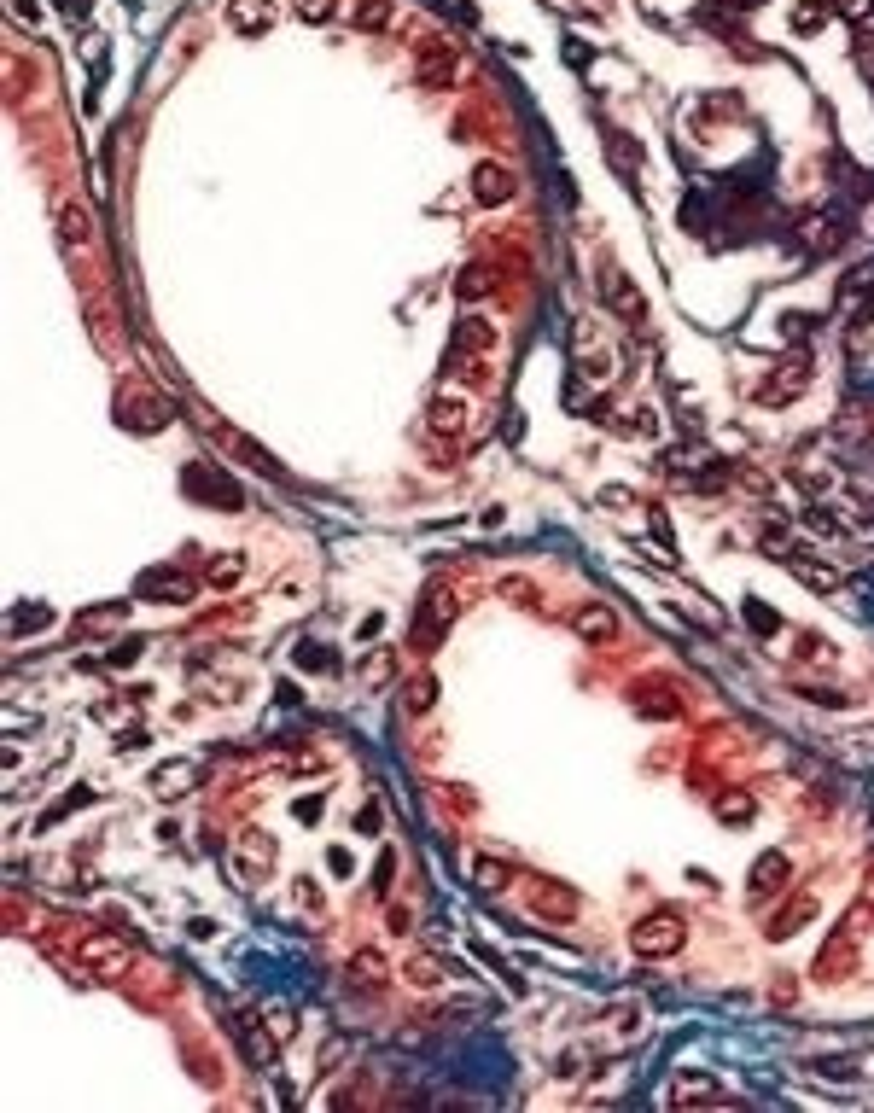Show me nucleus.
<instances>
[{
  "mask_svg": "<svg viewBox=\"0 0 874 1113\" xmlns=\"http://www.w3.org/2000/svg\"><path fill=\"white\" fill-rule=\"evenodd\" d=\"M688 945V921L676 910H653L636 921V933H630V950H636L641 962H665V956H676V950Z\"/></svg>",
  "mask_w": 874,
  "mask_h": 1113,
  "instance_id": "obj_1",
  "label": "nucleus"
},
{
  "mask_svg": "<svg viewBox=\"0 0 874 1113\" xmlns=\"http://www.w3.org/2000/svg\"><path fill=\"white\" fill-rule=\"evenodd\" d=\"M76 962L94 979H123L135 968V950L123 939H111V933H76Z\"/></svg>",
  "mask_w": 874,
  "mask_h": 1113,
  "instance_id": "obj_2",
  "label": "nucleus"
},
{
  "mask_svg": "<svg viewBox=\"0 0 874 1113\" xmlns=\"http://www.w3.org/2000/svg\"><path fill=\"white\" fill-rule=\"evenodd\" d=\"M449 624H455V595L443 589V583H432L426 595H420V618H414V647L426 653V647H437V641L449 636Z\"/></svg>",
  "mask_w": 874,
  "mask_h": 1113,
  "instance_id": "obj_3",
  "label": "nucleus"
},
{
  "mask_svg": "<svg viewBox=\"0 0 874 1113\" xmlns=\"http://www.w3.org/2000/svg\"><path fill=\"white\" fill-rule=\"evenodd\" d=\"M601 304L624 321V327H641L647 321V298L636 292V280L624 269H601Z\"/></svg>",
  "mask_w": 874,
  "mask_h": 1113,
  "instance_id": "obj_4",
  "label": "nucleus"
},
{
  "mask_svg": "<svg viewBox=\"0 0 874 1113\" xmlns=\"http://www.w3.org/2000/svg\"><path fill=\"white\" fill-rule=\"evenodd\" d=\"M181 490L199 496V502H216V507H239V484L222 473V467H210V461H193V467L181 473Z\"/></svg>",
  "mask_w": 874,
  "mask_h": 1113,
  "instance_id": "obj_5",
  "label": "nucleus"
},
{
  "mask_svg": "<svg viewBox=\"0 0 874 1113\" xmlns=\"http://www.w3.org/2000/svg\"><path fill=\"white\" fill-rule=\"evenodd\" d=\"M146 601H169V607H181V601H193L199 595V583L187 572H169V566H158V572H140V583H135Z\"/></svg>",
  "mask_w": 874,
  "mask_h": 1113,
  "instance_id": "obj_6",
  "label": "nucleus"
},
{
  "mask_svg": "<svg viewBox=\"0 0 874 1113\" xmlns=\"http://www.w3.org/2000/svg\"><path fill=\"white\" fill-rule=\"evenodd\" d=\"M805 385H810V356H787V362H775V379L758 385V397H764V403H787V397H799Z\"/></svg>",
  "mask_w": 874,
  "mask_h": 1113,
  "instance_id": "obj_7",
  "label": "nucleus"
},
{
  "mask_svg": "<svg viewBox=\"0 0 874 1113\" xmlns=\"http://www.w3.org/2000/svg\"><path fill=\"white\" fill-rule=\"evenodd\" d=\"M572 636L589 641V647H606V641H618V612L601 607V601H589V607L572 612Z\"/></svg>",
  "mask_w": 874,
  "mask_h": 1113,
  "instance_id": "obj_8",
  "label": "nucleus"
},
{
  "mask_svg": "<svg viewBox=\"0 0 874 1113\" xmlns=\"http://www.w3.org/2000/svg\"><path fill=\"white\" fill-rule=\"evenodd\" d=\"M472 199L484 204V210H496V204H507L513 199V169H502V164H484L472 169Z\"/></svg>",
  "mask_w": 874,
  "mask_h": 1113,
  "instance_id": "obj_9",
  "label": "nucleus"
},
{
  "mask_svg": "<svg viewBox=\"0 0 874 1113\" xmlns=\"http://www.w3.org/2000/svg\"><path fill=\"white\" fill-rule=\"evenodd\" d=\"M531 910H537L542 921H572V915H577V892H572V886H560V880H537Z\"/></svg>",
  "mask_w": 874,
  "mask_h": 1113,
  "instance_id": "obj_10",
  "label": "nucleus"
},
{
  "mask_svg": "<svg viewBox=\"0 0 874 1113\" xmlns=\"http://www.w3.org/2000/svg\"><path fill=\"white\" fill-rule=\"evenodd\" d=\"M187 787H199V764H193V758H169V764L152 770V793H158V799H181Z\"/></svg>",
  "mask_w": 874,
  "mask_h": 1113,
  "instance_id": "obj_11",
  "label": "nucleus"
},
{
  "mask_svg": "<svg viewBox=\"0 0 874 1113\" xmlns=\"http://www.w3.org/2000/svg\"><path fill=\"white\" fill-rule=\"evenodd\" d=\"M234 1026H239V1049L251 1055V1067H257V1073H274V1038H269L274 1026L263 1032V1020H251V1014H239Z\"/></svg>",
  "mask_w": 874,
  "mask_h": 1113,
  "instance_id": "obj_12",
  "label": "nucleus"
},
{
  "mask_svg": "<svg viewBox=\"0 0 874 1113\" xmlns=\"http://www.w3.org/2000/svg\"><path fill=\"white\" fill-rule=\"evenodd\" d=\"M787 572L799 577V583H810V589H816V595H834V589H840V583H845V577H840V572H834V566H822V560H816V554H810V548H799V554H793V560H787Z\"/></svg>",
  "mask_w": 874,
  "mask_h": 1113,
  "instance_id": "obj_13",
  "label": "nucleus"
},
{
  "mask_svg": "<svg viewBox=\"0 0 874 1113\" xmlns=\"http://www.w3.org/2000/svg\"><path fill=\"white\" fill-rule=\"evenodd\" d=\"M228 24L239 35H269L274 30V0H228Z\"/></svg>",
  "mask_w": 874,
  "mask_h": 1113,
  "instance_id": "obj_14",
  "label": "nucleus"
},
{
  "mask_svg": "<svg viewBox=\"0 0 874 1113\" xmlns=\"http://www.w3.org/2000/svg\"><path fill=\"white\" fill-rule=\"evenodd\" d=\"M123 426H129V432H164L169 408L158 403V397H123Z\"/></svg>",
  "mask_w": 874,
  "mask_h": 1113,
  "instance_id": "obj_15",
  "label": "nucleus"
},
{
  "mask_svg": "<svg viewBox=\"0 0 874 1113\" xmlns=\"http://www.w3.org/2000/svg\"><path fill=\"white\" fill-rule=\"evenodd\" d=\"M455 350H461V356H467V350H478V356L496 350V327H490L484 315H461V321H455Z\"/></svg>",
  "mask_w": 874,
  "mask_h": 1113,
  "instance_id": "obj_16",
  "label": "nucleus"
},
{
  "mask_svg": "<svg viewBox=\"0 0 874 1113\" xmlns=\"http://www.w3.org/2000/svg\"><path fill=\"white\" fill-rule=\"evenodd\" d=\"M432 432H437V438H461V432H467V403L443 391V397L432 403Z\"/></svg>",
  "mask_w": 874,
  "mask_h": 1113,
  "instance_id": "obj_17",
  "label": "nucleus"
},
{
  "mask_svg": "<svg viewBox=\"0 0 874 1113\" xmlns=\"http://www.w3.org/2000/svg\"><path fill=\"white\" fill-rule=\"evenodd\" d=\"M472 880H478V892H507V886H513V863H502V857H472Z\"/></svg>",
  "mask_w": 874,
  "mask_h": 1113,
  "instance_id": "obj_18",
  "label": "nucleus"
},
{
  "mask_svg": "<svg viewBox=\"0 0 874 1113\" xmlns=\"http://www.w3.org/2000/svg\"><path fill=\"white\" fill-rule=\"evenodd\" d=\"M59 228H65V251H82V245L94 239V216H88L82 204H65V210H59Z\"/></svg>",
  "mask_w": 874,
  "mask_h": 1113,
  "instance_id": "obj_19",
  "label": "nucleus"
},
{
  "mask_svg": "<svg viewBox=\"0 0 874 1113\" xmlns=\"http://www.w3.org/2000/svg\"><path fill=\"white\" fill-rule=\"evenodd\" d=\"M781 880H787V857H781V851L758 857V863H752V898H758V892H764V898L781 892Z\"/></svg>",
  "mask_w": 874,
  "mask_h": 1113,
  "instance_id": "obj_20",
  "label": "nucleus"
},
{
  "mask_svg": "<svg viewBox=\"0 0 874 1113\" xmlns=\"http://www.w3.org/2000/svg\"><path fill=\"white\" fill-rule=\"evenodd\" d=\"M420 70L432 76V82H449V70H455V53H449V41H420Z\"/></svg>",
  "mask_w": 874,
  "mask_h": 1113,
  "instance_id": "obj_21",
  "label": "nucleus"
},
{
  "mask_svg": "<svg viewBox=\"0 0 874 1113\" xmlns=\"http://www.w3.org/2000/svg\"><path fill=\"white\" fill-rule=\"evenodd\" d=\"M432 700H437V682H432V676H414V682L403 688V711H408V717L432 711Z\"/></svg>",
  "mask_w": 874,
  "mask_h": 1113,
  "instance_id": "obj_22",
  "label": "nucleus"
},
{
  "mask_svg": "<svg viewBox=\"0 0 874 1113\" xmlns=\"http://www.w3.org/2000/svg\"><path fill=\"white\" fill-rule=\"evenodd\" d=\"M671 1102H676V1108H688V1102H717V1084H711V1079H676L671 1084Z\"/></svg>",
  "mask_w": 874,
  "mask_h": 1113,
  "instance_id": "obj_23",
  "label": "nucleus"
},
{
  "mask_svg": "<svg viewBox=\"0 0 874 1113\" xmlns=\"http://www.w3.org/2000/svg\"><path fill=\"white\" fill-rule=\"evenodd\" d=\"M391 24V0H356V30H385Z\"/></svg>",
  "mask_w": 874,
  "mask_h": 1113,
  "instance_id": "obj_24",
  "label": "nucleus"
},
{
  "mask_svg": "<svg viewBox=\"0 0 874 1113\" xmlns=\"http://www.w3.org/2000/svg\"><path fill=\"white\" fill-rule=\"evenodd\" d=\"M490 286H496V280H490V269H484V263H472V269H461V286H455V292L472 304V298H484Z\"/></svg>",
  "mask_w": 874,
  "mask_h": 1113,
  "instance_id": "obj_25",
  "label": "nucleus"
},
{
  "mask_svg": "<svg viewBox=\"0 0 874 1113\" xmlns=\"http://www.w3.org/2000/svg\"><path fill=\"white\" fill-rule=\"evenodd\" d=\"M245 851H251V875H269V863H274V840H269V834H245Z\"/></svg>",
  "mask_w": 874,
  "mask_h": 1113,
  "instance_id": "obj_26",
  "label": "nucleus"
},
{
  "mask_svg": "<svg viewBox=\"0 0 874 1113\" xmlns=\"http://www.w3.org/2000/svg\"><path fill=\"white\" fill-rule=\"evenodd\" d=\"M292 6H298L303 24H333L338 18V0H292Z\"/></svg>",
  "mask_w": 874,
  "mask_h": 1113,
  "instance_id": "obj_27",
  "label": "nucleus"
},
{
  "mask_svg": "<svg viewBox=\"0 0 874 1113\" xmlns=\"http://www.w3.org/2000/svg\"><path fill=\"white\" fill-rule=\"evenodd\" d=\"M88 799H94V793H88V787H76L70 799H59V805H53V810H41V828H53L59 816H70V810H82V805H88Z\"/></svg>",
  "mask_w": 874,
  "mask_h": 1113,
  "instance_id": "obj_28",
  "label": "nucleus"
},
{
  "mask_svg": "<svg viewBox=\"0 0 874 1113\" xmlns=\"http://www.w3.org/2000/svg\"><path fill=\"white\" fill-rule=\"evenodd\" d=\"M502 595L519 601V607H531V601H537V583H531V577H502Z\"/></svg>",
  "mask_w": 874,
  "mask_h": 1113,
  "instance_id": "obj_29",
  "label": "nucleus"
},
{
  "mask_svg": "<svg viewBox=\"0 0 874 1113\" xmlns=\"http://www.w3.org/2000/svg\"><path fill=\"white\" fill-rule=\"evenodd\" d=\"M239 572H245V566H239V554H222V560L210 566V583H216V589H228V583H239Z\"/></svg>",
  "mask_w": 874,
  "mask_h": 1113,
  "instance_id": "obj_30",
  "label": "nucleus"
},
{
  "mask_svg": "<svg viewBox=\"0 0 874 1113\" xmlns=\"http://www.w3.org/2000/svg\"><path fill=\"white\" fill-rule=\"evenodd\" d=\"M111 624H123V607H105V612H88V618H82V624H76V630H82V636H94V630H111Z\"/></svg>",
  "mask_w": 874,
  "mask_h": 1113,
  "instance_id": "obj_31",
  "label": "nucleus"
},
{
  "mask_svg": "<svg viewBox=\"0 0 874 1113\" xmlns=\"http://www.w3.org/2000/svg\"><path fill=\"white\" fill-rule=\"evenodd\" d=\"M746 624H752V630H758V636H775V630H781V618H775V612H770V607H758V601H752V607H746Z\"/></svg>",
  "mask_w": 874,
  "mask_h": 1113,
  "instance_id": "obj_32",
  "label": "nucleus"
},
{
  "mask_svg": "<svg viewBox=\"0 0 874 1113\" xmlns=\"http://www.w3.org/2000/svg\"><path fill=\"white\" fill-rule=\"evenodd\" d=\"M810 910H816V904H810V898H799V904H793V910H787V915L770 927V939H787V927H793V921H810Z\"/></svg>",
  "mask_w": 874,
  "mask_h": 1113,
  "instance_id": "obj_33",
  "label": "nucleus"
},
{
  "mask_svg": "<svg viewBox=\"0 0 874 1113\" xmlns=\"http://www.w3.org/2000/svg\"><path fill=\"white\" fill-rule=\"evenodd\" d=\"M408 974H414V985H443V968H437V962H426V956H420V962H408Z\"/></svg>",
  "mask_w": 874,
  "mask_h": 1113,
  "instance_id": "obj_34",
  "label": "nucleus"
},
{
  "mask_svg": "<svg viewBox=\"0 0 874 1113\" xmlns=\"http://www.w3.org/2000/svg\"><path fill=\"white\" fill-rule=\"evenodd\" d=\"M717 816H723V822H746V816H752V799H723Z\"/></svg>",
  "mask_w": 874,
  "mask_h": 1113,
  "instance_id": "obj_35",
  "label": "nucleus"
},
{
  "mask_svg": "<svg viewBox=\"0 0 874 1113\" xmlns=\"http://www.w3.org/2000/svg\"><path fill=\"white\" fill-rule=\"evenodd\" d=\"M793 30H822V6H799L793 12Z\"/></svg>",
  "mask_w": 874,
  "mask_h": 1113,
  "instance_id": "obj_36",
  "label": "nucleus"
},
{
  "mask_svg": "<svg viewBox=\"0 0 874 1113\" xmlns=\"http://www.w3.org/2000/svg\"><path fill=\"white\" fill-rule=\"evenodd\" d=\"M41 624H47V612H24V618L12 624V636H24V630H41Z\"/></svg>",
  "mask_w": 874,
  "mask_h": 1113,
  "instance_id": "obj_37",
  "label": "nucleus"
},
{
  "mask_svg": "<svg viewBox=\"0 0 874 1113\" xmlns=\"http://www.w3.org/2000/svg\"><path fill=\"white\" fill-rule=\"evenodd\" d=\"M135 659H140V641H123V647L111 653V665H135Z\"/></svg>",
  "mask_w": 874,
  "mask_h": 1113,
  "instance_id": "obj_38",
  "label": "nucleus"
},
{
  "mask_svg": "<svg viewBox=\"0 0 874 1113\" xmlns=\"http://www.w3.org/2000/svg\"><path fill=\"white\" fill-rule=\"evenodd\" d=\"M630 502H636L630 490H601V507H630Z\"/></svg>",
  "mask_w": 874,
  "mask_h": 1113,
  "instance_id": "obj_39",
  "label": "nucleus"
},
{
  "mask_svg": "<svg viewBox=\"0 0 874 1113\" xmlns=\"http://www.w3.org/2000/svg\"><path fill=\"white\" fill-rule=\"evenodd\" d=\"M391 863H397V857H391V851H385V857H379V869H373V880H379V892H385V886H391Z\"/></svg>",
  "mask_w": 874,
  "mask_h": 1113,
  "instance_id": "obj_40",
  "label": "nucleus"
},
{
  "mask_svg": "<svg viewBox=\"0 0 874 1113\" xmlns=\"http://www.w3.org/2000/svg\"><path fill=\"white\" fill-rule=\"evenodd\" d=\"M298 898L309 904V910H321V892H315V880H298Z\"/></svg>",
  "mask_w": 874,
  "mask_h": 1113,
  "instance_id": "obj_41",
  "label": "nucleus"
},
{
  "mask_svg": "<svg viewBox=\"0 0 874 1113\" xmlns=\"http://www.w3.org/2000/svg\"><path fill=\"white\" fill-rule=\"evenodd\" d=\"M6 6H12V12H18L24 24H35V0H6Z\"/></svg>",
  "mask_w": 874,
  "mask_h": 1113,
  "instance_id": "obj_42",
  "label": "nucleus"
},
{
  "mask_svg": "<svg viewBox=\"0 0 874 1113\" xmlns=\"http://www.w3.org/2000/svg\"><path fill=\"white\" fill-rule=\"evenodd\" d=\"M723 6H752V0H723Z\"/></svg>",
  "mask_w": 874,
  "mask_h": 1113,
  "instance_id": "obj_43",
  "label": "nucleus"
}]
</instances>
